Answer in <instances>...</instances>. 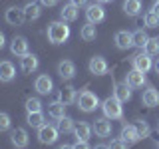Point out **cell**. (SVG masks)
Here are the masks:
<instances>
[{
	"mask_svg": "<svg viewBox=\"0 0 159 149\" xmlns=\"http://www.w3.org/2000/svg\"><path fill=\"white\" fill-rule=\"evenodd\" d=\"M34 89H36L40 96H48V93H52V89H54L52 78H50L48 74H42V76H38L36 82H34Z\"/></svg>",
	"mask_w": 159,
	"mask_h": 149,
	"instance_id": "8992f818",
	"label": "cell"
},
{
	"mask_svg": "<svg viewBox=\"0 0 159 149\" xmlns=\"http://www.w3.org/2000/svg\"><path fill=\"white\" fill-rule=\"evenodd\" d=\"M119 137L123 139V141L127 143V145H131V143H135L139 141V133H137V127L135 125H123L121 127V133H119Z\"/></svg>",
	"mask_w": 159,
	"mask_h": 149,
	"instance_id": "ac0fdd59",
	"label": "cell"
},
{
	"mask_svg": "<svg viewBox=\"0 0 159 149\" xmlns=\"http://www.w3.org/2000/svg\"><path fill=\"white\" fill-rule=\"evenodd\" d=\"M74 127H76V123H74L72 117H66V115H64L62 119H58V129H60V133H72Z\"/></svg>",
	"mask_w": 159,
	"mask_h": 149,
	"instance_id": "f1b7e54d",
	"label": "cell"
},
{
	"mask_svg": "<svg viewBox=\"0 0 159 149\" xmlns=\"http://www.w3.org/2000/svg\"><path fill=\"white\" fill-rule=\"evenodd\" d=\"M26 109L28 111H40L42 109V102L38 97H28L26 99Z\"/></svg>",
	"mask_w": 159,
	"mask_h": 149,
	"instance_id": "e575fe53",
	"label": "cell"
},
{
	"mask_svg": "<svg viewBox=\"0 0 159 149\" xmlns=\"http://www.w3.org/2000/svg\"><path fill=\"white\" fill-rule=\"evenodd\" d=\"M113 42H116V46L119 50H129L133 46V32H127V30H119L116 34V38H113Z\"/></svg>",
	"mask_w": 159,
	"mask_h": 149,
	"instance_id": "5bb4252c",
	"label": "cell"
},
{
	"mask_svg": "<svg viewBox=\"0 0 159 149\" xmlns=\"http://www.w3.org/2000/svg\"><path fill=\"white\" fill-rule=\"evenodd\" d=\"M16 78V68H14L12 62H8V60H2L0 62V82H12V79Z\"/></svg>",
	"mask_w": 159,
	"mask_h": 149,
	"instance_id": "9a60e30c",
	"label": "cell"
},
{
	"mask_svg": "<svg viewBox=\"0 0 159 149\" xmlns=\"http://www.w3.org/2000/svg\"><path fill=\"white\" fill-rule=\"evenodd\" d=\"M76 103H78V107L82 109L84 113H92V111H96V109L99 107V97L93 92H89V89H84V92L78 93Z\"/></svg>",
	"mask_w": 159,
	"mask_h": 149,
	"instance_id": "7a4b0ae2",
	"label": "cell"
},
{
	"mask_svg": "<svg viewBox=\"0 0 159 149\" xmlns=\"http://www.w3.org/2000/svg\"><path fill=\"white\" fill-rule=\"evenodd\" d=\"M12 127V119L6 111H0V131H8Z\"/></svg>",
	"mask_w": 159,
	"mask_h": 149,
	"instance_id": "836d02e7",
	"label": "cell"
},
{
	"mask_svg": "<svg viewBox=\"0 0 159 149\" xmlns=\"http://www.w3.org/2000/svg\"><path fill=\"white\" fill-rule=\"evenodd\" d=\"M92 131L93 127L89 125V123H78L76 127H74V135H76V141H88L89 137H92Z\"/></svg>",
	"mask_w": 159,
	"mask_h": 149,
	"instance_id": "d6986e66",
	"label": "cell"
},
{
	"mask_svg": "<svg viewBox=\"0 0 159 149\" xmlns=\"http://www.w3.org/2000/svg\"><path fill=\"white\" fill-rule=\"evenodd\" d=\"M123 102H119V99L116 96H109L103 99V103H102V109H103V113H106V117L109 119H121L123 117V106H121Z\"/></svg>",
	"mask_w": 159,
	"mask_h": 149,
	"instance_id": "3957f363",
	"label": "cell"
},
{
	"mask_svg": "<svg viewBox=\"0 0 159 149\" xmlns=\"http://www.w3.org/2000/svg\"><path fill=\"white\" fill-rule=\"evenodd\" d=\"M147 40H149V36H147L145 32H143L141 28L133 32V46H137V48H141V50H143V46L147 44Z\"/></svg>",
	"mask_w": 159,
	"mask_h": 149,
	"instance_id": "4dcf8cb0",
	"label": "cell"
},
{
	"mask_svg": "<svg viewBox=\"0 0 159 149\" xmlns=\"http://www.w3.org/2000/svg\"><path fill=\"white\" fill-rule=\"evenodd\" d=\"M76 97H78V93H76V88H74V86H66V88L62 89V93H60V99H62L66 106L74 103V102H76Z\"/></svg>",
	"mask_w": 159,
	"mask_h": 149,
	"instance_id": "83f0119b",
	"label": "cell"
},
{
	"mask_svg": "<svg viewBox=\"0 0 159 149\" xmlns=\"http://www.w3.org/2000/svg\"><path fill=\"white\" fill-rule=\"evenodd\" d=\"M46 34H48V40H50V42L58 46V44L68 42L72 30H70V26L66 24V20H56V22H50Z\"/></svg>",
	"mask_w": 159,
	"mask_h": 149,
	"instance_id": "6da1fadb",
	"label": "cell"
},
{
	"mask_svg": "<svg viewBox=\"0 0 159 149\" xmlns=\"http://www.w3.org/2000/svg\"><path fill=\"white\" fill-rule=\"evenodd\" d=\"M113 96H116L119 102H129V99H131V86H129L127 82L116 84V88H113Z\"/></svg>",
	"mask_w": 159,
	"mask_h": 149,
	"instance_id": "7402d4cb",
	"label": "cell"
},
{
	"mask_svg": "<svg viewBox=\"0 0 159 149\" xmlns=\"http://www.w3.org/2000/svg\"><path fill=\"white\" fill-rule=\"evenodd\" d=\"M143 52L149 56H159V38H149L147 44L143 46Z\"/></svg>",
	"mask_w": 159,
	"mask_h": 149,
	"instance_id": "f546056e",
	"label": "cell"
},
{
	"mask_svg": "<svg viewBox=\"0 0 159 149\" xmlns=\"http://www.w3.org/2000/svg\"><path fill=\"white\" fill-rule=\"evenodd\" d=\"M80 36H82V40H86V42H92V40H96V36H98L96 24L88 22L86 26H82V30H80Z\"/></svg>",
	"mask_w": 159,
	"mask_h": 149,
	"instance_id": "484cf974",
	"label": "cell"
},
{
	"mask_svg": "<svg viewBox=\"0 0 159 149\" xmlns=\"http://www.w3.org/2000/svg\"><path fill=\"white\" fill-rule=\"evenodd\" d=\"M60 16H62V20H66V22H74L80 16V6H76L74 2L66 4V6L60 10Z\"/></svg>",
	"mask_w": 159,
	"mask_h": 149,
	"instance_id": "ffe728a7",
	"label": "cell"
},
{
	"mask_svg": "<svg viewBox=\"0 0 159 149\" xmlns=\"http://www.w3.org/2000/svg\"><path fill=\"white\" fill-rule=\"evenodd\" d=\"M88 68H89V74H93V76H106L107 70H109L106 58H102V56H93L89 60Z\"/></svg>",
	"mask_w": 159,
	"mask_h": 149,
	"instance_id": "ba28073f",
	"label": "cell"
},
{
	"mask_svg": "<svg viewBox=\"0 0 159 149\" xmlns=\"http://www.w3.org/2000/svg\"><path fill=\"white\" fill-rule=\"evenodd\" d=\"M98 2H102V4H103V2H111V0H98Z\"/></svg>",
	"mask_w": 159,
	"mask_h": 149,
	"instance_id": "b9f144b4",
	"label": "cell"
},
{
	"mask_svg": "<svg viewBox=\"0 0 159 149\" xmlns=\"http://www.w3.org/2000/svg\"><path fill=\"white\" fill-rule=\"evenodd\" d=\"M135 127H137V133H139V137H141V139L149 137V133H151V127H149V123L143 121V119H139V121L135 123Z\"/></svg>",
	"mask_w": 159,
	"mask_h": 149,
	"instance_id": "d6a6232c",
	"label": "cell"
},
{
	"mask_svg": "<svg viewBox=\"0 0 159 149\" xmlns=\"http://www.w3.org/2000/svg\"><path fill=\"white\" fill-rule=\"evenodd\" d=\"M24 14H26V20H38L42 16V2H26L24 6Z\"/></svg>",
	"mask_w": 159,
	"mask_h": 149,
	"instance_id": "44dd1931",
	"label": "cell"
},
{
	"mask_svg": "<svg viewBox=\"0 0 159 149\" xmlns=\"http://www.w3.org/2000/svg\"><path fill=\"white\" fill-rule=\"evenodd\" d=\"M93 131H96L98 137H109L111 135V121H109V117H99L93 121Z\"/></svg>",
	"mask_w": 159,
	"mask_h": 149,
	"instance_id": "4fadbf2b",
	"label": "cell"
},
{
	"mask_svg": "<svg viewBox=\"0 0 159 149\" xmlns=\"http://www.w3.org/2000/svg\"><path fill=\"white\" fill-rule=\"evenodd\" d=\"M76 6H88V0H72Z\"/></svg>",
	"mask_w": 159,
	"mask_h": 149,
	"instance_id": "74e56055",
	"label": "cell"
},
{
	"mask_svg": "<svg viewBox=\"0 0 159 149\" xmlns=\"http://www.w3.org/2000/svg\"><path fill=\"white\" fill-rule=\"evenodd\" d=\"M143 22H145L147 28H157L159 26V16H157L155 12L149 10V12H145V16H143Z\"/></svg>",
	"mask_w": 159,
	"mask_h": 149,
	"instance_id": "1f68e13d",
	"label": "cell"
},
{
	"mask_svg": "<svg viewBox=\"0 0 159 149\" xmlns=\"http://www.w3.org/2000/svg\"><path fill=\"white\" fill-rule=\"evenodd\" d=\"M109 147H129V145H127L125 141H123L121 137H119V139H113V141L109 143Z\"/></svg>",
	"mask_w": 159,
	"mask_h": 149,
	"instance_id": "d590c367",
	"label": "cell"
},
{
	"mask_svg": "<svg viewBox=\"0 0 159 149\" xmlns=\"http://www.w3.org/2000/svg\"><path fill=\"white\" fill-rule=\"evenodd\" d=\"M141 102H143V106H147V107H155V106H159V92H157L155 88H147L145 92H143Z\"/></svg>",
	"mask_w": 159,
	"mask_h": 149,
	"instance_id": "603a6c76",
	"label": "cell"
},
{
	"mask_svg": "<svg viewBox=\"0 0 159 149\" xmlns=\"http://www.w3.org/2000/svg\"><path fill=\"white\" fill-rule=\"evenodd\" d=\"M4 46H6V38H4V34L0 32V50H2Z\"/></svg>",
	"mask_w": 159,
	"mask_h": 149,
	"instance_id": "ab89813d",
	"label": "cell"
},
{
	"mask_svg": "<svg viewBox=\"0 0 159 149\" xmlns=\"http://www.w3.org/2000/svg\"><path fill=\"white\" fill-rule=\"evenodd\" d=\"M26 121H28V125H32V127H40V125H44L46 117H44L42 109H40V111H28Z\"/></svg>",
	"mask_w": 159,
	"mask_h": 149,
	"instance_id": "4316f807",
	"label": "cell"
},
{
	"mask_svg": "<svg viewBox=\"0 0 159 149\" xmlns=\"http://www.w3.org/2000/svg\"><path fill=\"white\" fill-rule=\"evenodd\" d=\"M58 74L62 79H72L76 76V64L72 62V60H62V62L58 64Z\"/></svg>",
	"mask_w": 159,
	"mask_h": 149,
	"instance_id": "2e32d148",
	"label": "cell"
},
{
	"mask_svg": "<svg viewBox=\"0 0 159 149\" xmlns=\"http://www.w3.org/2000/svg\"><path fill=\"white\" fill-rule=\"evenodd\" d=\"M58 135H60V129L54 125L44 123V125L38 127V141L44 143V145H54L58 141Z\"/></svg>",
	"mask_w": 159,
	"mask_h": 149,
	"instance_id": "277c9868",
	"label": "cell"
},
{
	"mask_svg": "<svg viewBox=\"0 0 159 149\" xmlns=\"http://www.w3.org/2000/svg\"><path fill=\"white\" fill-rule=\"evenodd\" d=\"M48 113H50V117H54V119H62L64 115H66V103H64L62 99L52 102L48 106Z\"/></svg>",
	"mask_w": 159,
	"mask_h": 149,
	"instance_id": "cb8c5ba5",
	"label": "cell"
},
{
	"mask_svg": "<svg viewBox=\"0 0 159 149\" xmlns=\"http://www.w3.org/2000/svg\"><path fill=\"white\" fill-rule=\"evenodd\" d=\"M153 70H155V74L159 76V58L155 60V64H153Z\"/></svg>",
	"mask_w": 159,
	"mask_h": 149,
	"instance_id": "60d3db41",
	"label": "cell"
},
{
	"mask_svg": "<svg viewBox=\"0 0 159 149\" xmlns=\"http://www.w3.org/2000/svg\"><path fill=\"white\" fill-rule=\"evenodd\" d=\"M157 133H159V127H157Z\"/></svg>",
	"mask_w": 159,
	"mask_h": 149,
	"instance_id": "7bdbcfd3",
	"label": "cell"
},
{
	"mask_svg": "<svg viewBox=\"0 0 159 149\" xmlns=\"http://www.w3.org/2000/svg\"><path fill=\"white\" fill-rule=\"evenodd\" d=\"M86 18H88V22H92V24L103 22V20H106V8L102 6V2L88 4L86 6Z\"/></svg>",
	"mask_w": 159,
	"mask_h": 149,
	"instance_id": "5b68a950",
	"label": "cell"
},
{
	"mask_svg": "<svg viewBox=\"0 0 159 149\" xmlns=\"http://www.w3.org/2000/svg\"><path fill=\"white\" fill-rule=\"evenodd\" d=\"M141 8H143L141 0H125V2H123V12H125L127 16H137V14L141 12Z\"/></svg>",
	"mask_w": 159,
	"mask_h": 149,
	"instance_id": "d4e9b609",
	"label": "cell"
},
{
	"mask_svg": "<svg viewBox=\"0 0 159 149\" xmlns=\"http://www.w3.org/2000/svg\"><path fill=\"white\" fill-rule=\"evenodd\" d=\"M4 18H6V22L10 24V26H20V24L26 20V14H24V8L10 6L6 10V14H4Z\"/></svg>",
	"mask_w": 159,
	"mask_h": 149,
	"instance_id": "8fae6325",
	"label": "cell"
},
{
	"mask_svg": "<svg viewBox=\"0 0 159 149\" xmlns=\"http://www.w3.org/2000/svg\"><path fill=\"white\" fill-rule=\"evenodd\" d=\"M38 66H40V60H38V56L36 54H24L22 58H20V68H22V72L24 74H34L38 70Z\"/></svg>",
	"mask_w": 159,
	"mask_h": 149,
	"instance_id": "30bf717a",
	"label": "cell"
},
{
	"mask_svg": "<svg viewBox=\"0 0 159 149\" xmlns=\"http://www.w3.org/2000/svg\"><path fill=\"white\" fill-rule=\"evenodd\" d=\"M151 12H155L157 16H159V2H157V0L153 2V6H151Z\"/></svg>",
	"mask_w": 159,
	"mask_h": 149,
	"instance_id": "f35d334b",
	"label": "cell"
},
{
	"mask_svg": "<svg viewBox=\"0 0 159 149\" xmlns=\"http://www.w3.org/2000/svg\"><path fill=\"white\" fill-rule=\"evenodd\" d=\"M157 2H159V0H157Z\"/></svg>",
	"mask_w": 159,
	"mask_h": 149,
	"instance_id": "ee69618b",
	"label": "cell"
},
{
	"mask_svg": "<svg viewBox=\"0 0 159 149\" xmlns=\"http://www.w3.org/2000/svg\"><path fill=\"white\" fill-rule=\"evenodd\" d=\"M10 52H12L14 56L22 58L24 54H28V40L24 36H14L12 42H10Z\"/></svg>",
	"mask_w": 159,
	"mask_h": 149,
	"instance_id": "7c38bea8",
	"label": "cell"
},
{
	"mask_svg": "<svg viewBox=\"0 0 159 149\" xmlns=\"http://www.w3.org/2000/svg\"><path fill=\"white\" fill-rule=\"evenodd\" d=\"M40 2H42L44 6H56V4H58V0H40Z\"/></svg>",
	"mask_w": 159,
	"mask_h": 149,
	"instance_id": "8d00e7d4",
	"label": "cell"
},
{
	"mask_svg": "<svg viewBox=\"0 0 159 149\" xmlns=\"http://www.w3.org/2000/svg\"><path fill=\"white\" fill-rule=\"evenodd\" d=\"M125 82L131 86V89H137V88H143L145 86V74L143 72H139V70L133 68L131 72L125 76Z\"/></svg>",
	"mask_w": 159,
	"mask_h": 149,
	"instance_id": "e0dca14e",
	"label": "cell"
},
{
	"mask_svg": "<svg viewBox=\"0 0 159 149\" xmlns=\"http://www.w3.org/2000/svg\"><path fill=\"white\" fill-rule=\"evenodd\" d=\"M10 141H12V145H14V147H18V149L28 147V141H30L28 131H26L24 127H16V129H12V131H10Z\"/></svg>",
	"mask_w": 159,
	"mask_h": 149,
	"instance_id": "9c48e42d",
	"label": "cell"
},
{
	"mask_svg": "<svg viewBox=\"0 0 159 149\" xmlns=\"http://www.w3.org/2000/svg\"><path fill=\"white\" fill-rule=\"evenodd\" d=\"M131 64H133V68L139 70V72H143V74H147L149 70L153 68V62H151V56L145 52H141V54H135V56L131 58Z\"/></svg>",
	"mask_w": 159,
	"mask_h": 149,
	"instance_id": "52a82bcc",
	"label": "cell"
}]
</instances>
